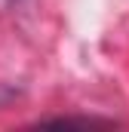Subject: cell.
I'll use <instances>...</instances> for the list:
<instances>
[{
  "mask_svg": "<svg viewBox=\"0 0 129 132\" xmlns=\"http://www.w3.org/2000/svg\"><path fill=\"white\" fill-rule=\"evenodd\" d=\"M104 120H92V117H55V120H43L40 126H98Z\"/></svg>",
  "mask_w": 129,
  "mask_h": 132,
  "instance_id": "1",
  "label": "cell"
}]
</instances>
